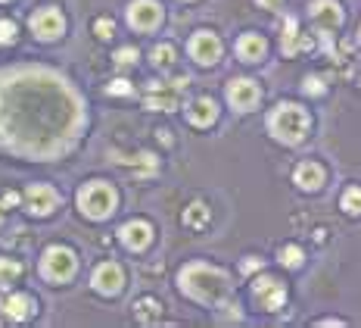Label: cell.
<instances>
[{
	"label": "cell",
	"instance_id": "6da1fadb",
	"mask_svg": "<svg viewBox=\"0 0 361 328\" xmlns=\"http://www.w3.org/2000/svg\"><path fill=\"white\" fill-rule=\"evenodd\" d=\"M84 122L81 100L66 78L47 69L0 76V144L19 157L50 160L75 144Z\"/></svg>",
	"mask_w": 361,
	"mask_h": 328
},
{
	"label": "cell",
	"instance_id": "7a4b0ae2",
	"mask_svg": "<svg viewBox=\"0 0 361 328\" xmlns=\"http://www.w3.org/2000/svg\"><path fill=\"white\" fill-rule=\"evenodd\" d=\"M180 287L184 294H190L194 300L209 303V307H218L231 297V278L228 272H221L215 266L206 263H190L184 272H180Z\"/></svg>",
	"mask_w": 361,
	"mask_h": 328
},
{
	"label": "cell",
	"instance_id": "3957f363",
	"mask_svg": "<svg viewBox=\"0 0 361 328\" xmlns=\"http://www.w3.org/2000/svg\"><path fill=\"white\" fill-rule=\"evenodd\" d=\"M308 125H312L308 113L302 107H296V103H281V107L271 113V119H268L271 135L283 144H299L302 138L308 135Z\"/></svg>",
	"mask_w": 361,
	"mask_h": 328
},
{
	"label": "cell",
	"instance_id": "277c9868",
	"mask_svg": "<svg viewBox=\"0 0 361 328\" xmlns=\"http://www.w3.org/2000/svg\"><path fill=\"white\" fill-rule=\"evenodd\" d=\"M78 206L87 219H106L115 210V191L106 182H91L78 191Z\"/></svg>",
	"mask_w": 361,
	"mask_h": 328
},
{
	"label": "cell",
	"instance_id": "5b68a950",
	"mask_svg": "<svg viewBox=\"0 0 361 328\" xmlns=\"http://www.w3.org/2000/svg\"><path fill=\"white\" fill-rule=\"evenodd\" d=\"M75 269H78V260H75V253L69 250V247H50V250L44 253V260H40V272H44V278L56 281V285H62V281L72 278Z\"/></svg>",
	"mask_w": 361,
	"mask_h": 328
},
{
	"label": "cell",
	"instance_id": "8992f818",
	"mask_svg": "<svg viewBox=\"0 0 361 328\" xmlns=\"http://www.w3.org/2000/svg\"><path fill=\"white\" fill-rule=\"evenodd\" d=\"M128 22L137 32H153L162 22V7L156 0H134L131 7H128Z\"/></svg>",
	"mask_w": 361,
	"mask_h": 328
},
{
	"label": "cell",
	"instance_id": "52a82bcc",
	"mask_svg": "<svg viewBox=\"0 0 361 328\" xmlns=\"http://www.w3.org/2000/svg\"><path fill=\"white\" fill-rule=\"evenodd\" d=\"M62 28H66V19H62V13L54 7H44L32 16V32L38 34L40 41H54V38H60Z\"/></svg>",
	"mask_w": 361,
	"mask_h": 328
},
{
	"label": "cell",
	"instance_id": "ba28073f",
	"mask_svg": "<svg viewBox=\"0 0 361 328\" xmlns=\"http://www.w3.org/2000/svg\"><path fill=\"white\" fill-rule=\"evenodd\" d=\"M187 88V78H178L172 85H162V82H153L147 91V109H174L178 107V91Z\"/></svg>",
	"mask_w": 361,
	"mask_h": 328
},
{
	"label": "cell",
	"instance_id": "9c48e42d",
	"mask_svg": "<svg viewBox=\"0 0 361 328\" xmlns=\"http://www.w3.org/2000/svg\"><path fill=\"white\" fill-rule=\"evenodd\" d=\"M259 100H261V91H259V85L249 82V78H237V82L228 85V103L234 109H240V113H249Z\"/></svg>",
	"mask_w": 361,
	"mask_h": 328
},
{
	"label": "cell",
	"instance_id": "30bf717a",
	"mask_svg": "<svg viewBox=\"0 0 361 328\" xmlns=\"http://www.w3.org/2000/svg\"><path fill=\"white\" fill-rule=\"evenodd\" d=\"M253 294H255V300H259V307L268 309V313H277V309L283 307V300H287L283 285L281 281H275V278H259L253 285Z\"/></svg>",
	"mask_w": 361,
	"mask_h": 328
},
{
	"label": "cell",
	"instance_id": "8fae6325",
	"mask_svg": "<svg viewBox=\"0 0 361 328\" xmlns=\"http://www.w3.org/2000/svg\"><path fill=\"white\" fill-rule=\"evenodd\" d=\"M190 56H194L200 66H212L221 56V41L212 32H196L194 38H190Z\"/></svg>",
	"mask_w": 361,
	"mask_h": 328
},
{
	"label": "cell",
	"instance_id": "7c38bea8",
	"mask_svg": "<svg viewBox=\"0 0 361 328\" xmlns=\"http://www.w3.org/2000/svg\"><path fill=\"white\" fill-rule=\"evenodd\" d=\"M56 204H60V194L50 185H32L25 191V206L32 216H47V212L56 210Z\"/></svg>",
	"mask_w": 361,
	"mask_h": 328
},
{
	"label": "cell",
	"instance_id": "4fadbf2b",
	"mask_svg": "<svg viewBox=\"0 0 361 328\" xmlns=\"http://www.w3.org/2000/svg\"><path fill=\"white\" fill-rule=\"evenodd\" d=\"M308 10H312V19L321 32H334L342 25V7L336 0H314Z\"/></svg>",
	"mask_w": 361,
	"mask_h": 328
},
{
	"label": "cell",
	"instance_id": "5bb4252c",
	"mask_svg": "<svg viewBox=\"0 0 361 328\" xmlns=\"http://www.w3.org/2000/svg\"><path fill=\"white\" fill-rule=\"evenodd\" d=\"M94 287L100 291V294H119L121 291V285H125V275H121V269L115 266V263H103V266H97L94 269Z\"/></svg>",
	"mask_w": 361,
	"mask_h": 328
},
{
	"label": "cell",
	"instance_id": "9a60e30c",
	"mask_svg": "<svg viewBox=\"0 0 361 328\" xmlns=\"http://www.w3.org/2000/svg\"><path fill=\"white\" fill-rule=\"evenodd\" d=\"M119 238L128 250H143V247H150V241H153V228L137 219V222H128V226L119 228Z\"/></svg>",
	"mask_w": 361,
	"mask_h": 328
},
{
	"label": "cell",
	"instance_id": "2e32d148",
	"mask_svg": "<svg viewBox=\"0 0 361 328\" xmlns=\"http://www.w3.org/2000/svg\"><path fill=\"white\" fill-rule=\"evenodd\" d=\"M296 185L302 188V191H318V188L324 185V169L318 163H312V160H305V163L296 166Z\"/></svg>",
	"mask_w": 361,
	"mask_h": 328
},
{
	"label": "cell",
	"instance_id": "e0dca14e",
	"mask_svg": "<svg viewBox=\"0 0 361 328\" xmlns=\"http://www.w3.org/2000/svg\"><path fill=\"white\" fill-rule=\"evenodd\" d=\"M187 119L194 125H200V129H206V125H212L215 119H218V107H215V100H209V97H200V100L190 103Z\"/></svg>",
	"mask_w": 361,
	"mask_h": 328
},
{
	"label": "cell",
	"instance_id": "ac0fdd59",
	"mask_svg": "<svg viewBox=\"0 0 361 328\" xmlns=\"http://www.w3.org/2000/svg\"><path fill=\"white\" fill-rule=\"evenodd\" d=\"M268 44L261 34H243L240 41H237V54H240L243 63H259L261 56H265Z\"/></svg>",
	"mask_w": 361,
	"mask_h": 328
},
{
	"label": "cell",
	"instance_id": "d6986e66",
	"mask_svg": "<svg viewBox=\"0 0 361 328\" xmlns=\"http://www.w3.org/2000/svg\"><path fill=\"white\" fill-rule=\"evenodd\" d=\"M0 309H3V313H7L13 322H22V319H28V316H32L34 307H32V300H28L25 294H13L10 300H3V307H0Z\"/></svg>",
	"mask_w": 361,
	"mask_h": 328
},
{
	"label": "cell",
	"instance_id": "ffe728a7",
	"mask_svg": "<svg viewBox=\"0 0 361 328\" xmlns=\"http://www.w3.org/2000/svg\"><path fill=\"white\" fill-rule=\"evenodd\" d=\"M281 47H283V54H287V56L299 54V47H312V41H299V32H296V19H293V16L287 19V28H283Z\"/></svg>",
	"mask_w": 361,
	"mask_h": 328
},
{
	"label": "cell",
	"instance_id": "44dd1931",
	"mask_svg": "<svg viewBox=\"0 0 361 328\" xmlns=\"http://www.w3.org/2000/svg\"><path fill=\"white\" fill-rule=\"evenodd\" d=\"M184 226L187 228H202V226H209V206L206 204H190L187 210H184Z\"/></svg>",
	"mask_w": 361,
	"mask_h": 328
},
{
	"label": "cell",
	"instance_id": "7402d4cb",
	"mask_svg": "<svg viewBox=\"0 0 361 328\" xmlns=\"http://www.w3.org/2000/svg\"><path fill=\"white\" fill-rule=\"evenodd\" d=\"M22 275V263L16 260H0V287H10Z\"/></svg>",
	"mask_w": 361,
	"mask_h": 328
},
{
	"label": "cell",
	"instance_id": "603a6c76",
	"mask_svg": "<svg viewBox=\"0 0 361 328\" xmlns=\"http://www.w3.org/2000/svg\"><path fill=\"white\" fill-rule=\"evenodd\" d=\"M134 309H137V319H141V322H156V319H159V303H156V300H137V307H134Z\"/></svg>",
	"mask_w": 361,
	"mask_h": 328
},
{
	"label": "cell",
	"instance_id": "cb8c5ba5",
	"mask_svg": "<svg viewBox=\"0 0 361 328\" xmlns=\"http://www.w3.org/2000/svg\"><path fill=\"white\" fill-rule=\"evenodd\" d=\"M342 210L352 212V216H358L361 212V188H349V191L342 194Z\"/></svg>",
	"mask_w": 361,
	"mask_h": 328
},
{
	"label": "cell",
	"instance_id": "d4e9b609",
	"mask_svg": "<svg viewBox=\"0 0 361 328\" xmlns=\"http://www.w3.org/2000/svg\"><path fill=\"white\" fill-rule=\"evenodd\" d=\"M153 63H156L159 69L172 66V63H174V47H172V44H159V47L153 50Z\"/></svg>",
	"mask_w": 361,
	"mask_h": 328
},
{
	"label": "cell",
	"instance_id": "484cf974",
	"mask_svg": "<svg viewBox=\"0 0 361 328\" xmlns=\"http://www.w3.org/2000/svg\"><path fill=\"white\" fill-rule=\"evenodd\" d=\"M281 263H283V266H290V269L302 266V250H299V247H293V244L283 247V250H281Z\"/></svg>",
	"mask_w": 361,
	"mask_h": 328
},
{
	"label": "cell",
	"instance_id": "4316f807",
	"mask_svg": "<svg viewBox=\"0 0 361 328\" xmlns=\"http://www.w3.org/2000/svg\"><path fill=\"white\" fill-rule=\"evenodd\" d=\"M115 63H119V66H134V63H137V50H134V47L115 50Z\"/></svg>",
	"mask_w": 361,
	"mask_h": 328
},
{
	"label": "cell",
	"instance_id": "83f0119b",
	"mask_svg": "<svg viewBox=\"0 0 361 328\" xmlns=\"http://www.w3.org/2000/svg\"><path fill=\"white\" fill-rule=\"evenodd\" d=\"M16 38V22L0 19V44H10Z\"/></svg>",
	"mask_w": 361,
	"mask_h": 328
},
{
	"label": "cell",
	"instance_id": "f1b7e54d",
	"mask_svg": "<svg viewBox=\"0 0 361 328\" xmlns=\"http://www.w3.org/2000/svg\"><path fill=\"white\" fill-rule=\"evenodd\" d=\"M109 94H131V82H125V78H115L113 85H109Z\"/></svg>",
	"mask_w": 361,
	"mask_h": 328
},
{
	"label": "cell",
	"instance_id": "f546056e",
	"mask_svg": "<svg viewBox=\"0 0 361 328\" xmlns=\"http://www.w3.org/2000/svg\"><path fill=\"white\" fill-rule=\"evenodd\" d=\"M94 32L100 34V38H113V19H97Z\"/></svg>",
	"mask_w": 361,
	"mask_h": 328
},
{
	"label": "cell",
	"instance_id": "4dcf8cb0",
	"mask_svg": "<svg viewBox=\"0 0 361 328\" xmlns=\"http://www.w3.org/2000/svg\"><path fill=\"white\" fill-rule=\"evenodd\" d=\"M302 88H305V94H324V82H321V78H305Z\"/></svg>",
	"mask_w": 361,
	"mask_h": 328
},
{
	"label": "cell",
	"instance_id": "1f68e13d",
	"mask_svg": "<svg viewBox=\"0 0 361 328\" xmlns=\"http://www.w3.org/2000/svg\"><path fill=\"white\" fill-rule=\"evenodd\" d=\"M255 269H261V260H246L243 263V272H255Z\"/></svg>",
	"mask_w": 361,
	"mask_h": 328
},
{
	"label": "cell",
	"instance_id": "d6a6232c",
	"mask_svg": "<svg viewBox=\"0 0 361 328\" xmlns=\"http://www.w3.org/2000/svg\"><path fill=\"white\" fill-rule=\"evenodd\" d=\"M255 3H259V7H265V10H275V7H281L283 0H255Z\"/></svg>",
	"mask_w": 361,
	"mask_h": 328
},
{
	"label": "cell",
	"instance_id": "836d02e7",
	"mask_svg": "<svg viewBox=\"0 0 361 328\" xmlns=\"http://www.w3.org/2000/svg\"><path fill=\"white\" fill-rule=\"evenodd\" d=\"M16 200H19V194H13V191H10V194H7V197H3V206H13V204H16Z\"/></svg>",
	"mask_w": 361,
	"mask_h": 328
},
{
	"label": "cell",
	"instance_id": "e575fe53",
	"mask_svg": "<svg viewBox=\"0 0 361 328\" xmlns=\"http://www.w3.org/2000/svg\"><path fill=\"white\" fill-rule=\"evenodd\" d=\"M0 222H3V206H0Z\"/></svg>",
	"mask_w": 361,
	"mask_h": 328
}]
</instances>
